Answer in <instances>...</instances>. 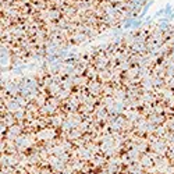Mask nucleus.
<instances>
[{
    "instance_id": "1",
    "label": "nucleus",
    "mask_w": 174,
    "mask_h": 174,
    "mask_svg": "<svg viewBox=\"0 0 174 174\" xmlns=\"http://www.w3.org/2000/svg\"><path fill=\"white\" fill-rule=\"evenodd\" d=\"M148 0H2L4 21H36L42 24H82V27L124 21Z\"/></svg>"
}]
</instances>
